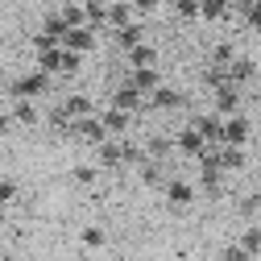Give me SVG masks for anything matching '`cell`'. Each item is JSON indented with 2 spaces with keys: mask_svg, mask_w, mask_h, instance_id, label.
Wrapping results in <instances>:
<instances>
[{
  "mask_svg": "<svg viewBox=\"0 0 261 261\" xmlns=\"http://www.w3.org/2000/svg\"><path fill=\"white\" fill-rule=\"evenodd\" d=\"M50 87H54V75H46V71H29V75L13 79V83L5 87V95H9V100H42Z\"/></svg>",
  "mask_w": 261,
  "mask_h": 261,
  "instance_id": "obj_1",
  "label": "cell"
},
{
  "mask_svg": "<svg viewBox=\"0 0 261 261\" xmlns=\"http://www.w3.org/2000/svg\"><path fill=\"white\" fill-rule=\"evenodd\" d=\"M71 137L75 141H83V145H100V141H108V128H104V120H100V112H91V116H83V120H75L71 124Z\"/></svg>",
  "mask_w": 261,
  "mask_h": 261,
  "instance_id": "obj_2",
  "label": "cell"
},
{
  "mask_svg": "<svg viewBox=\"0 0 261 261\" xmlns=\"http://www.w3.org/2000/svg\"><path fill=\"white\" fill-rule=\"evenodd\" d=\"M112 108H120V112H128V116H137V112H145V95H141L133 83H120V87L112 91Z\"/></svg>",
  "mask_w": 261,
  "mask_h": 261,
  "instance_id": "obj_3",
  "label": "cell"
},
{
  "mask_svg": "<svg viewBox=\"0 0 261 261\" xmlns=\"http://www.w3.org/2000/svg\"><path fill=\"white\" fill-rule=\"evenodd\" d=\"M174 149H178V153H187V158H199V153L207 149V141H203V133H199V128L187 120V124L178 128V137H174Z\"/></svg>",
  "mask_w": 261,
  "mask_h": 261,
  "instance_id": "obj_4",
  "label": "cell"
},
{
  "mask_svg": "<svg viewBox=\"0 0 261 261\" xmlns=\"http://www.w3.org/2000/svg\"><path fill=\"white\" fill-rule=\"evenodd\" d=\"M62 50H71V54H91V50H95V29H87V25L67 29V34H62Z\"/></svg>",
  "mask_w": 261,
  "mask_h": 261,
  "instance_id": "obj_5",
  "label": "cell"
},
{
  "mask_svg": "<svg viewBox=\"0 0 261 261\" xmlns=\"http://www.w3.org/2000/svg\"><path fill=\"white\" fill-rule=\"evenodd\" d=\"M162 195H166L170 207H191V203H195V182H187V178H166Z\"/></svg>",
  "mask_w": 261,
  "mask_h": 261,
  "instance_id": "obj_6",
  "label": "cell"
},
{
  "mask_svg": "<svg viewBox=\"0 0 261 261\" xmlns=\"http://www.w3.org/2000/svg\"><path fill=\"white\" fill-rule=\"evenodd\" d=\"M182 104V91L178 87H166V83H158L149 95H145V108H153V112H170V108H178Z\"/></svg>",
  "mask_w": 261,
  "mask_h": 261,
  "instance_id": "obj_7",
  "label": "cell"
},
{
  "mask_svg": "<svg viewBox=\"0 0 261 261\" xmlns=\"http://www.w3.org/2000/svg\"><path fill=\"white\" fill-rule=\"evenodd\" d=\"M212 112H220V116H232V112H241V87L237 83H224V87H216L212 91Z\"/></svg>",
  "mask_w": 261,
  "mask_h": 261,
  "instance_id": "obj_8",
  "label": "cell"
},
{
  "mask_svg": "<svg viewBox=\"0 0 261 261\" xmlns=\"http://www.w3.org/2000/svg\"><path fill=\"white\" fill-rule=\"evenodd\" d=\"M9 116H13V124L29 128L42 120V108H38V100H9Z\"/></svg>",
  "mask_w": 261,
  "mask_h": 261,
  "instance_id": "obj_9",
  "label": "cell"
},
{
  "mask_svg": "<svg viewBox=\"0 0 261 261\" xmlns=\"http://www.w3.org/2000/svg\"><path fill=\"white\" fill-rule=\"evenodd\" d=\"M245 141H249V120L241 112L224 116V145H245Z\"/></svg>",
  "mask_w": 261,
  "mask_h": 261,
  "instance_id": "obj_10",
  "label": "cell"
},
{
  "mask_svg": "<svg viewBox=\"0 0 261 261\" xmlns=\"http://www.w3.org/2000/svg\"><path fill=\"white\" fill-rule=\"evenodd\" d=\"M124 83H133L141 95H149L158 83H162V75H158V67H128V79Z\"/></svg>",
  "mask_w": 261,
  "mask_h": 261,
  "instance_id": "obj_11",
  "label": "cell"
},
{
  "mask_svg": "<svg viewBox=\"0 0 261 261\" xmlns=\"http://www.w3.org/2000/svg\"><path fill=\"white\" fill-rule=\"evenodd\" d=\"M228 79H232L237 87H245L249 79H257V62H253L249 54H237L232 62H228Z\"/></svg>",
  "mask_w": 261,
  "mask_h": 261,
  "instance_id": "obj_12",
  "label": "cell"
},
{
  "mask_svg": "<svg viewBox=\"0 0 261 261\" xmlns=\"http://www.w3.org/2000/svg\"><path fill=\"white\" fill-rule=\"evenodd\" d=\"M83 21H87V29H108V0H83Z\"/></svg>",
  "mask_w": 261,
  "mask_h": 261,
  "instance_id": "obj_13",
  "label": "cell"
},
{
  "mask_svg": "<svg viewBox=\"0 0 261 261\" xmlns=\"http://www.w3.org/2000/svg\"><path fill=\"white\" fill-rule=\"evenodd\" d=\"M100 120H104V128H108V137H124V133H128V124H133V116L120 112V108H112V104L100 112Z\"/></svg>",
  "mask_w": 261,
  "mask_h": 261,
  "instance_id": "obj_14",
  "label": "cell"
},
{
  "mask_svg": "<svg viewBox=\"0 0 261 261\" xmlns=\"http://www.w3.org/2000/svg\"><path fill=\"white\" fill-rule=\"evenodd\" d=\"M133 21H137V13H133V5H128V0H116V5H108V34H116V29L133 25Z\"/></svg>",
  "mask_w": 261,
  "mask_h": 261,
  "instance_id": "obj_15",
  "label": "cell"
},
{
  "mask_svg": "<svg viewBox=\"0 0 261 261\" xmlns=\"http://www.w3.org/2000/svg\"><path fill=\"white\" fill-rule=\"evenodd\" d=\"M62 112H67L71 120H83V116H91V112H95V104H91V95H83V91H71L67 100H62Z\"/></svg>",
  "mask_w": 261,
  "mask_h": 261,
  "instance_id": "obj_16",
  "label": "cell"
},
{
  "mask_svg": "<svg viewBox=\"0 0 261 261\" xmlns=\"http://www.w3.org/2000/svg\"><path fill=\"white\" fill-rule=\"evenodd\" d=\"M112 42H116L120 50H133V46H141V42H145V21H133V25L116 29V34H112Z\"/></svg>",
  "mask_w": 261,
  "mask_h": 261,
  "instance_id": "obj_17",
  "label": "cell"
},
{
  "mask_svg": "<svg viewBox=\"0 0 261 261\" xmlns=\"http://www.w3.org/2000/svg\"><path fill=\"white\" fill-rule=\"evenodd\" d=\"M79 245H83L87 253H100V249L108 245V232H104V228H100V224H87V228H83V232H79Z\"/></svg>",
  "mask_w": 261,
  "mask_h": 261,
  "instance_id": "obj_18",
  "label": "cell"
},
{
  "mask_svg": "<svg viewBox=\"0 0 261 261\" xmlns=\"http://www.w3.org/2000/svg\"><path fill=\"white\" fill-rule=\"evenodd\" d=\"M128 54V67H158V50L149 46V42H141V46H133V50H124Z\"/></svg>",
  "mask_w": 261,
  "mask_h": 261,
  "instance_id": "obj_19",
  "label": "cell"
},
{
  "mask_svg": "<svg viewBox=\"0 0 261 261\" xmlns=\"http://www.w3.org/2000/svg\"><path fill=\"white\" fill-rule=\"evenodd\" d=\"M67 29H71V25L62 21V13H58V9L42 17V34H46V38H54V42H62V34H67Z\"/></svg>",
  "mask_w": 261,
  "mask_h": 261,
  "instance_id": "obj_20",
  "label": "cell"
},
{
  "mask_svg": "<svg viewBox=\"0 0 261 261\" xmlns=\"http://www.w3.org/2000/svg\"><path fill=\"white\" fill-rule=\"evenodd\" d=\"M228 13H232L228 0H199V17H203V21H224Z\"/></svg>",
  "mask_w": 261,
  "mask_h": 261,
  "instance_id": "obj_21",
  "label": "cell"
},
{
  "mask_svg": "<svg viewBox=\"0 0 261 261\" xmlns=\"http://www.w3.org/2000/svg\"><path fill=\"white\" fill-rule=\"evenodd\" d=\"M174 153V141L170 137H149L145 141V158H153V162H166Z\"/></svg>",
  "mask_w": 261,
  "mask_h": 261,
  "instance_id": "obj_22",
  "label": "cell"
},
{
  "mask_svg": "<svg viewBox=\"0 0 261 261\" xmlns=\"http://www.w3.org/2000/svg\"><path fill=\"white\" fill-rule=\"evenodd\" d=\"M237 245H241L249 257H257V253H261V224H249L245 232H241V241H237Z\"/></svg>",
  "mask_w": 261,
  "mask_h": 261,
  "instance_id": "obj_23",
  "label": "cell"
},
{
  "mask_svg": "<svg viewBox=\"0 0 261 261\" xmlns=\"http://www.w3.org/2000/svg\"><path fill=\"white\" fill-rule=\"evenodd\" d=\"M71 178H75L79 187H95V182H100V166L83 162V166H75V170H71Z\"/></svg>",
  "mask_w": 261,
  "mask_h": 261,
  "instance_id": "obj_24",
  "label": "cell"
},
{
  "mask_svg": "<svg viewBox=\"0 0 261 261\" xmlns=\"http://www.w3.org/2000/svg\"><path fill=\"white\" fill-rule=\"evenodd\" d=\"M241 17H245L249 29H261V0H245V5H241Z\"/></svg>",
  "mask_w": 261,
  "mask_h": 261,
  "instance_id": "obj_25",
  "label": "cell"
},
{
  "mask_svg": "<svg viewBox=\"0 0 261 261\" xmlns=\"http://www.w3.org/2000/svg\"><path fill=\"white\" fill-rule=\"evenodd\" d=\"M237 58V46H228V42H220L216 50H212V62H207V67H228V62H232Z\"/></svg>",
  "mask_w": 261,
  "mask_h": 261,
  "instance_id": "obj_26",
  "label": "cell"
},
{
  "mask_svg": "<svg viewBox=\"0 0 261 261\" xmlns=\"http://www.w3.org/2000/svg\"><path fill=\"white\" fill-rule=\"evenodd\" d=\"M174 13L182 21H199V0H174Z\"/></svg>",
  "mask_w": 261,
  "mask_h": 261,
  "instance_id": "obj_27",
  "label": "cell"
},
{
  "mask_svg": "<svg viewBox=\"0 0 261 261\" xmlns=\"http://www.w3.org/2000/svg\"><path fill=\"white\" fill-rule=\"evenodd\" d=\"M128 5H133L137 21H145V17H153V13H158V5H162V0H128Z\"/></svg>",
  "mask_w": 261,
  "mask_h": 261,
  "instance_id": "obj_28",
  "label": "cell"
},
{
  "mask_svg": "<svg viewBox=\"0 0 261 261\" xmlns=\"http://www.w3.org/2000/svg\"><path fill=\"white\" fill-rule=\"evenodd\" d=\"M220 261H253V257H249V253L232 241V245H224V249H220Z\"/></svg>",
  "mask_w": 261,
  "mask_h": 261,
  "instance_id": "obj_29",
  "label": "cell"
},
{
  "mask_svg": "<svg viewBox=\"0 0 261 261\" xmlns=\"http://www.w3.org/2000/svg\"><path fill=\"white\" fill-rule=\"evenodd\" d=\"M13 199H17V182H13V178H5V174H0V203L9 207Z\"/></svg>",
  "mask_w": 261,
  "mask_h": 261,
  "instance_id": "obj_30",
  "label": "cell"
},
{
  "mask_svg": "<svg viewBox=\"0 0 261 261\" xmlns=\"http://www.w3.org/2000/svg\"><path fill=\"white\" fill-rule=\"evenodd\" d=\"M257 207H261V191H253V195L241 199V212H245V216H257Z\"/></svg>",
  "mask_w": 261,
  "mask_h": 261,
  "instance_id": "obj_31",
  "label": "cell"
},
{
  "mask_svg": "<svg viewBox=\"0 0 261 261\" xmlns=\"http://www.w3.org/2000/svg\"><path fill=\"white\" fill-rule=\"evenodd\" d=\"M9 128H17V124H13V116H9V104H5V108H0V137H5Z\"/></svg>",
  "mask_w": 261,
  "mask_h": 261,
  "instance_id": "obj_32",
  "label": "cell"
},
{
  "mask_svg": "<svg viewBox=\"0 0 261 261\" xmlns=\"http://www.w3.org/2000/svg\"><path fill=\"white\" fill-rule=\"evenodd\" d=\"M5 104H9V95H5V87H0V108H5Z\"/></svg>",
  "mask_w": 261,
  "mask_h": 261,
  "instance_id": "obj_33",
  "label": "cell"
},
{
  "mask_svg": "<svg viewBox=\"0 0 261 261\" xmlns=\"http://www.w3.org/2000/svg\"><path fill=\"white\" fill-rule=\"evenodd\" d=\"M257 191H261V178H257Z\"/></svg>",
  "mask_w": 261,
  "mask_h": 261,
  "instance_id": "obj_34",
  "label": "cell"
},
{
  "mask_svg": "<svg viewBox=\"0 0 261 261\" xmlns=\"http://www.w3.org/2000/svg\"><path fill=\"white\" fill-rule=\"evenodd\" d=\"M0 5H5V0H0Z\"/></svg>",
  "mask_w": 261,
  "mask_h": 261,
  "instance_id": "obj_35",
  "label": "cell"
},
{
  "mask_svg": "<svg viewBox=\"0 0 261 261\" xmlns=\"http://www.w3.org/2000/svg\"><path fill=\"white\" fill-rule=\"evenodd\" d=\"M257 75H261V71H257Z\"/></svg>",
  "mask_w": 261,
  "mask_h": 261,
  "instance_id": "obj_36",
  "label": "cell"
},
{
  "mask_svg": "<svg viewBox=\"0 0 261 261\" xmlns=\"http://www.w3.org/2000/svg\"><path fill=\"white\" fill-rule=\"evenodd\" d=\"M257 257H261V253H257Z\"/></svg>",
  "mask_w": 261,
  "mask_h": 261,
  "instance_id": "obj_37",
  "label": "cell"
}]
</instances>
